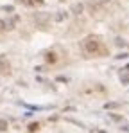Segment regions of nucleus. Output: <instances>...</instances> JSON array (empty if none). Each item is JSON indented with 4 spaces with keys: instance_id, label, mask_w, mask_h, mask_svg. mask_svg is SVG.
I'll return each mask as SVG.
<instances>
[{
    "instance_id": "obj_1",
    "label": "nucleus",
    "mask_w": 129,
    "mask_h": 133,
    "mask_svg": "<svg viewBox=\"0 0 129 133\" xmlns=\"http://www.w3.org/2000/svg\"><path fill=\"white\" fill-rule=\"evenodd\" d=\"M81 45H83L84 52H88V54H99L100 49H102V43L99 41L97 36H88V38H84Z\"/></svg>"
},
{
    "instance_id": "obj_2",
    "label": "nucleus",
    "mask_w": 129,
    "mask_h": 133,
    "mask_svg": "<svg viewBox=\"0 0 129 133\" xmlns=\"http://www.w3.org/2000/svg\"><path fill=\"white\" fill-rule=\"evenodd\" d=\"M34 20H36L41 27H45L47 22L50 20V14H48V13H38V14H34Z\"/></svg>"
},
{
    "instance_id": "obj_3",
    "label": "nucleus",
    "mask_w": 129,
    "mask_h": 133,
    "mask_svg": "<svg viewBox=\"0 0 129 133\" xmlns=\"http://www.w3.org/2000/svg\"><path fill=\"white\" fill-rule=\"evenodd\" d=\"M83 11H84V4H81V2H75L74 5H72V13L74 14H83Z\"/></svg>"
},
{
    "instance_id": "obj_4",
    "label": "nucleus",
    "mask_w": 129,
    "mask_h": 133,
    "mask_svg": "<svg viewBox=\"0 0 129 133\" xmlns=\"http://www.w3.org/2000/svg\"><path fill=\"white\" fill-rule=\"evenodd\" d=\"M120 81H122L124 85H129V72L126 70V68L120 70Z\"/></svg>"
},
{
    "instance_id": "obj_5",
    "label": "nucleus",
    "mask_w": 129,
    "mask_h": 133,
    "mask_svg": "<svg viewBox=\"0 0 129 133\" xmlns=\"http://www.w3.org/2000/svg\"><path fill=\"white\" fill-rule=\"evenodd\" d=\"M88 7L91 9V13H97V11L100 9V4H99V2L95 0V2H90V4H88Z\"/></svg>"
},
{
    "instance_id": "obj_6",
    "label": "nucleus",
    "mask_w": 129,
    "mask_h": 133,
    "mask_svg": "<svg viewBox=\"0 0 129 133\" xmlns=\"http://www.w3.org/2000/svg\"><path fill=\"white\" fill-rule=\"evenodd\" d=\"M66 16H68V14H66L65 11H59V13L56 14V20H57V22H63V20H66Z\"/></svg>"
},
{
    "instance_id": "obj_7",
    "label": "nucleus",
    "mask_w": 129,
    "mask_h": 133,
    "mask_svg": "<svg viewBox=\"0 0 129 133\" xmlns=\"http://www.w3.org/2000/svg\"><path fill=\"white\" fill-rule=\"evenodd\" d=\"M47 61H48V63H54V61H56V54H54V52H48V54H47Z\"/></svg>"
},
{
    "instance_id": "obj_8",
    "label": "nucleus",
    "mask_w": 129,
    "mask_h": 133,
    "mask_svg": "<svg viewBox=\"0 0 129 133\" xmlns=\"http://www.w3.org/2000/svg\"><path fill=\"white\" fill-rule=\"evenodd\" d=\"M117 106H118L117 102H108V104H106L104 108H106V110H113V108H117Z\"/></svg>"
},
{
    "instance_id": "obj_9",
    "label": "nucleus",
    "mask_w": 129,
    "mask_h": 133,
    "mask_svg": "<svg viewBox=\"0 0 129 133\" xmlns=\"http://www.w3.org/2000/svg\"><path fill=\"white\" fill-rule=\"evenodd\" d=\"M0 130L4 131V130H7V122L4 121V119H0Z\"/></svg>"
},
{
    "instance_id": "obj_10",
    "label": "nucleus",
    "mask_w": 129,
    "mask_h": 133,
    "mask_svg": "<svg viewBox=\"0 0 129 133\" xmlns=\"http://www.w3.org/2000/svg\"><path fill=\"white\" fill-rule=\"evenodd\" d=\"M115 43H117V45H118V47H124V45H126V43H124V40H122V38H117V40H115Z\"/></svg>"
},
{
    "instance_id": "obj_11",
    "label": "nucleus",
    "mask_w": 129,
    "mask_h": 133,
    "mask_svg": "<svg viewBox=\"0 0 129 133\" xmlns=\"http://www.w3.org/2000/svg\"><path fill=\"white\" fill-rule=\"evenodd\" d=\"M7 29V25H5V22L4 20H0V31H5Z\"/></svg>"
},
{
    "instance_id": "obj_12",
    "label": "nucleus",
    "mask_w": 129,
    "mask_h": 133,
    "mask_svg": "<svg viewBox=\"0 0 129 133\" xmlns=\"http://www.w3.org/2000/svg\"><path fill=\"white\" fill-rule=\"evenodd\" d=\"M36 130H38V124H31L29 126V131H36Z\"/></svg>"
},
{
    "instance_id": "obj_13",
    "label": "nucleus",
    "mask_w": 129,
    "mask_h": 133,
    "mask_svg": "<svg viewBox=\"0 0 129 133\" xmlns=\"http://www.w3.org/2000/svg\"><path fill=\"white\" fill-rule=\"evenodd\" d=\"M117 58H118V60H124V58H127V54H126V52H122V54H118Z\"/></svg>"
},
{
    "instance_id": "obj_14",
    "label": "nucleus",
    "mask_w": 129,
    "mask_h": 133,
    "mask_svg": "<svg viewBox=\"0 0 129 133\" xmlns=\"http://www.w3.org/2000/svg\"><path fill=\"white\" fill-rule=\"evenodd\" d=\"M2 9H4V11H13V7H11V5H4Z\"/></svg>"
},
{
    "instance_id": "obj_15",
    "label": "nucleus",
    "mask_w": 129,
    "mask_h": 133,
    "mask_svg": "<svg viewBox=\"0 0 129 133\" xmlns=\"http://www.w3.org/2000/svg\"><path fill=\"white\" fill-rule=\"evenodd\" d=\"M97 2H99V4H100V5H102V4H108V2H109V0H97Z\"/></svg>"
},
{
    "instance_id": "obj_16",
    "label": "nucleus",
    "mask_w": 129,
    "mask_h": 133,
    "mask_svg": "<svg viewBox=\"0 0 129 133\" xmlns=\"http://www.w3.org/2000/svg\"><path fill=\"white\" fill-rule=\"evenodd\" d=\"M34 2H38V4H41V2H43V0H34Z\"/></svg>"
},
{
    "instance_id": "obj_17",
    "label": "nucleus",
    "mask_w": 129,
    "mask_h": 133,
    "mask_svg": "<svg viewBox=\"0 0 129 133\" xmlns=\"http://www.w3.org/2000/svg\"><path fill=\"white\" fill-rule=\"evenodd\" d=\"M126 70H127V72H129V65H127V66H126Z\"/></svg>"
}]
</instances>
